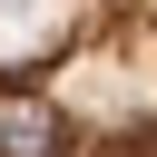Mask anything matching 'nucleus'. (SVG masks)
<instances>
[{
    "mask_svg": "<svg viewBox=\"0 0 157 157\" xmlns=\"http://www.w3.org/2000/svg\"><path fill=\"white\" fill-rule=\"evenodd\" d=\"M0 157H157V0H69L0 59Z\"/></svg>",
    "mask_w": 157,
    "mask_h": 157,
    "instance_id": "obj_1",
    "label": "nucleus"
}]
</instances>
